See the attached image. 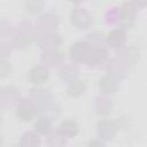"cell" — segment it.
Here are the masks:
<instances>
[{
	"label": "cell",
	"mask_w": 147,
	"mask_h": 147,
	"mask_svg": "<svg viewBox=\"0 0 147 147\" xmlns=\"http://www.w3.org/2000/svg\"><path fill=\"white\" fill-rule=\"evenodd\" d=\"M30 99L34 102L37 109L42 115H46L51 118L57 117L60 114V108L54 102L52 94L41 87H33L30 91Z\"/></svg>",
	"instance_id": "cell-1"
},
{
	"label": "cell",
	"mask_w": 147,
	"mask_h": 147,
	"mask_svg": "<svg viewBox=\"0 0 147 147\" xmlns=\"http://www.w3.org/2000/svg\"><path fill=\"white\" fill-rule=\"evenodd\" d=\"M117 124L109 119H103L98 123L96 126V134L100 140H111L117 132Z\"/></svg>",
	"instance_id": "cell-10"
},
{
	"label": "cell",
	"mask_w": 147,
	"mask_h": 147,
	"mask_svg": "<svg viewBox=\"0 0 147 147\" xmlns=\"http://www.w3.org/2000/svg\"><path fill=\"white\" fill-rule=\"evenodd\" d=\"M46 137H47V144L52 147H60V146H63L67 144V138L63 137L57 130L52 131Z\"/></svg>",
	"instance_id": "cell-25"
},
{
	"label": "cell",
	"mask_w": 147,
	"mask_h": 147,
	"mask_svg": "<svg viewBox=\"0 0 147 147\" xmlns=\"http://www.w3.org/2000/svg\"><path fill=\"white\" fill-rule=\"evenodd\" d=\"M85 41L90 45L92 49L94 48H106L107 45V37H105L102 33L99 32H93L86 36Z\"/></svg>",
	"instance_id": "cell-22"
},
{
	"label": "cell",
	"mask_w": 147,
	"mask_h": 147,
	"mask_svg": "<svg viewBox=\"0 0 147 147\" xmlns=\"http://www.w3.org/2000/svg\"><path fill=\"white\" fill-rule=\"evenodd\" d=\"M106 70H107V74L110 75L111 77H114L116 80H122V79H124L126 77L127 71H129V67L117 55V56H115V57H113V59L107 61Z\"/></svg>",
	"instance_id": "cell-4"
},
{
	"label": "cell",
	"mask_w": 147,
	"mask_h": 147,
	"mask_svg": "<svg viewBox=\"0 0 147 147\" xmlns=\"http://www.w3.org/2000/svg\"><path fill=\"white\" fill-rule=\"evenodd\" d=\"M0 32H1V36H2V37H6L7 34H10V33H11V25H10L9 23H7L6 21H2V22H1Z\"/></svg>",
	"instance_id": "cell-30"
},
{
	"label": "cell",
	"mask_w": 147,
	"mask_h": 147,
	"mask_svg": "<svg viewBox=\"0 0 147 147\" xmlns=\"http://www.w3.org/2000/svg\"><path fill=\"white\" fill-rule=\"evenodd\" d=\"M28 77L32 84L40 85V84H44L48 80L49 70H48L47 65H45V64H37L29 71Z\"/></svg>",
	"instance_id": "cell-11"
},
{
	"label": "cell",
	"mask_w": 147,
	"mask_h": 147,
	"mask_svg": "<svg viewBox=\"0 0 147 147\" xmlns=\"http://www.w3.org/2000/svg\"><path fill=\"white\" fill-rule=\"evenodd\" d=\"M10 74V63H8L5 59L1 60V77H6Z\"/></svg>",
	"instance_id": "cell-29"
},
{
	"label": "cell",
	"mask_w": 147,
	"mask_h": 147,
	"mask_svg": "<svg viewBox=\"0 0 147 147\" xmlns=\"http://www.w3.org/2000/svg\"><path fill=\"white\" fill-rule=\"evenodd\" d=\"M60 20L55 14L47 13L39 17L37 22V30L39 33H46V32H55L56 28L59 26Z\"/></svg>",
	"instance_id": "cell-8"
},
{
	"label": "cell",
	"mask_w": 147,
	"mask_h": 147,
	"mask_svg": "<svg viewBox=\"0 0 147 147\" xmlns=\"http://www.w3.org/2000/svg\"><path fill=\"white\" fill-rule=\"evenodd\" d=\"M137 7L132 2H124L119 7V23L118 25L123 29H130L136 22Z\"/></svg>",
	"instance_id": "cell-6"
},
{
	"label": "cell",
	"mask_w": 147,
	"mask_h": 147,
	"mask_svg": "<svg viewBox=\"0 0 147 147\" xmlns=\"http://www.w3.org/2000/svg\"><path fill=\"white\" fill-rule=\"evenodd\" d=\"M86 90V84L85 82H82V80H74L70 83V85L68 86V95L71 96V98H77L79 95H82Z\"/></svg>",
	"instance_id": "cell-24"
},
{
	"label": "cell",
	"mask_w": 147,
	"mask_h": 147,
	"mask_svg": "<svg viewBox=\"0 0 147 147\" xmlns=\"http://www.w3.org/2000/svg\"><path fill=\"white\" fill-rule=\"evenodd\" d=\"M108 61V52L106 48H94L91 51L85 63L88 68H98Z\"/></svg>",
	"instance_id": "cell-12"
},
{
	"label": "cell",
	"mask_w": 147,
	"mask_h": 147,
	"mask_svg": "<svg viewBox=\"0 0 147 147\" xmlns=\"http://www.w3.org/2000/svg\"><path fill=\"white\" fill-rule=\"evenodd\" d=\"M18 99H20V92L15 87L5 86V87L1 88V92H0V103H1L2 108L16 105Z\"/></svg>",
	"instance_id": "cell-15"
},
{
	"label": "cell",
	"mask_w": 147,
	"mask_h": 147,
	"mask_svg": "<svg viewBox=\"0 0 147 147\" xmlns=\"http://www.w3.org/2000/svg\"><path fill=\"white\" fill-rule=\"evenodd\" d=\"M40 144H41L40 138L36 132L29 131V132L23 133V136L21 137L20 145L22 147H36V146H39Z\"/></svg>",
	"instance_id": "cell-23"
},
{
	"label": "cell",
	"mask_w": 147,
	"mask_h": 147,
	"mask_svg": "<svg viewBox=\"0 0 147 147\" xmlns=\"http://www.w3.org/2000/svg\"><path fill=\"white\" fill-rule=\"evenodd\" d=\"M15 113H16V116L21 121L30 122L36 117L38 109L31 99L20 98L15 105Z\"/></svg>",
	"instance_id": "cell-3"
},
{
	"label": "cell",
	"mask_w": 147,
	"mask_h": 147,
	"mask_svg": "<svg viewBox=\"0 0 147 147\" xmlns=\"http://www.w3.org/2000/svg\"><path fill=\"white\" fill-rule=\"evenodd\" d=\"M70 20H71V23L79 30H86L93 23L91 14L85 8H82V7L72 8L70 13Z\"/></svg>",
	"instance_id": "cell-5"
},
{
	"label": "cell",
	"mask_w": 147,
	"mask_h": 147,
	"mask_svg": "<svg viewBox=\"0 0 147 147\" xmlns=\"http://www.w3.org/2000/svg\"><path fill=\"white\" fill-rule=\"evenodd\" d=\"M92 48L85 40L77 41L71 45L70 47V59L74 61V63H82L85 62L91 53Z\"/></svg>",
	"instance_id": "cell-7"
},
{
	"label": "cell",
	"mask_w": 147,
	"mask_h": 147,
	"mask_svg": "<svg viewBox=\"0 0 147 147\" xmlns=\"http://www.w3.org/2000/svg\"><path fill=\"white\" fill-rule=\"evenodd\" d=\"M69 1H71V2H74V3H79V2H82L83 0H69Z\"/></svg>",
	"instance_id": "cell-32"
},
{
	"label": "cell",
	"mask_w": 147,
	"mask_h": 147,
	"mask_svg": "<svg viewBox=\"0 0 147 147\" xmlns=\"http://www.w3.org/2000/svg\"><path fill=\"white\" fill-rule=\"evenodd\" d=\"M37 26L34 28L32 25L31 22L29 21H23L18 29L16 30L15 34H14V39H13V44L16 48L23 51L25 48H28L32 41V39L36 37V32H37Z\"/></svg>",
	"instance_id": "cell-2"
},
{
	"label": "cell",
	"mask_w": 147,
	"mask_h": 147,
	"mask_svg": "<svg viewBox=\"0 0 147 147\" xmlns=\"http://www.w3.org/2000/svg\"><path fill=\"white\" fill-rule=\"evenodd\" d=\"M34 129L39 134L42 136H47L48 133H51L53 131L52 127V118L46 116V115H41L34 123Z\"/></svg>",
	"instance_id": "cell-21"
},
{
	"label": "cell",
	"mask_w": 147,
	"mask_h": 147,
	"mask_svg": "<svg viewBox=\"0 0 147 147\" xmlns=\"http://www.w3.org/2000/svg\"><path fill=\"white\" fill-rule=\"evenodd\" d=\"M117 55L130 68V67H132V65H134L137 63V61L139 59V51L134 46H127V47H123Z\"/></svg>",
	"instance_id": "cell-16"
},
{
	"label": "cell",
	"mask_w": 147,
	"mask_h": 147,
	"mask_svg": "<svg viewBox=\"0 0 147 147\" xmlns=\"http://www.w3.org/2000/svg\"><path fill=\"white\" fill-rule=\"evenodd\" d=\"M131 2L137 8H141V7H145L147 5V0H131Z\"/></svg>",
	"instance_id": "cell-31"
},
{
	"label": "cell",
	"mask_w": 147,
	"mask_h": 147,
	"mask_svg": "<svg viewBox=\"0 0 147 147\" xmlns=\"http://www.w3.org/2000/svg\"><path fill=\"white\" fill-rule=\"evenodd\" d=\"M41 63L47 65V67H61L63 65L64 62V56L61 52L56 51V49H51V51H44V53L41 54Z\"/></svg>",
	"instance_id": "cell-14"
},
{
	"label": "cell",
	"mask_w": 147,
	"mask_h": 147,
	"mask_svg": "<svg viewBox=\"0 0 147 147\" xmlns=\"http://www.w3.org/2000/svg\"><path fill=\"white\" fill-rule=\"evenodd\" d=\"M45 6L44 0H26L25 1V8L30 14H38L42 10Z\"/></svg>",
	"instance_id": "cell-26"
},
{
	"label": "cell",
	"mask_w": 147,
	"mask_h": 147,
	"mask_svg": "<svg viewBox=\"0 0 147 147\" xmlns=\"http://www.w3.org/2000/svg\"><path fill=\"white\" fill-rule=\"evenodd\" d=\"M117 82L118 80H116L110 75H106L99 80V87H100V90L103 94L110 95V94H114L117 91V87H118Z\"/></svg>",
	"instance_id": "cell-19"
},
{
	"label": "cell",
	"mask_w": 147,
	"mask_h": 147,
	"mask_svg": "<svg viewBox=\"0 0 147 147\" xmlns=\"http://www.w3.org/2000/svg\"><path fill=\"white\" fill-rule=\"evenodd\" d=\"M107 22L110 24L119 23V8H113L107 14Z\"/></svg>",
	"instance_id": "cell-27"
},
{
	"label": "cell",
	"mask_w": 147,
	"mask_h": 147,
	"mask_svg": "<svg viewBox=\"0 0 147 147\" xmlns=\"http://www.w3.org/2000/svg\"><path fill=\"white\" fill-rule=\"evenodd\" d=\"M126 44V34L123 29H114L107 36V45L114 49H122Z\"/></svg>",
	"instance_id": "cell-13"
},
{
	"label": "cell",
	"mask_w": 147,
	"mask_h": 147,
	"mask_svg": "<svg viewBox=\"0 0 147 147\" xmlns=\"http://www.w3.org/2000/svg\"><path fill=\"white\" fill-rule=\"evenodd\" d=\"M57 131L65 137L67 139L74 138L77 136L79 129H78V124L77 122H75L74 119H64L57 127Z\"/></svg>",
	"instance_id": "cell-18"
},
{
	"label": "cell",
	"mask_w": 147,
	"mask_h": 147,
	"mask_svg": "<svg viewBox=\"0 0 147 147\" xmlns=\"http://www.w3.org/2000/svg\"><path fill=\"white\" fill-rule=\"evenodd\" d=\"M94 109L99 115H108L113 110V101L108 96H98L94 102Z\"/></svg>",
	"instance_id": "cell-20"
},
{
	"label": "cell",
	"mask_w": 147,
	"mask_h": 147,
	"mask_svg": "<svg viewBox=\"0 0 147 147\" xmlns=\"http://www.w3.org/2000/svg\"><path fill=\"white\" fill-rule=\"evenodd\" d=\"M62 42V38L56 32H46V33H39L38 37V44L40 48L44 51H51V49H57L59 46Z\"/></svg>",
	"instance_id": "cell-9"
},
{
	"label": "cell",
	"mask_w": 147,
	"mask_h": 147,
	"mask_svg": "<svg viewBox=\"0 0 147 147\" xmlns=\"http://www.w3.org/2000/svg\"><path fill=\"white\" fill-rule=\"evenodd\" d=\"M59 75H60V77H61V79L63 82L71 83V82L77 79V77L79 75V70H78V68H77V65L75 63L63 64L60 68Z\"/></svg>",
	"instance_id": "cell-17"
},
{
	"label": "cell",
	"mask_w": 147,
	"mask_h": 147,
	"mask_svg": "<svg viewBox=\"0 0 147 147\" xmlns=\"http://www.w3.org/2000/svg\"><path fill=\"white\" fill-rule=\"evenodd\" d=\"M11 44L8 42V41H2L1 42V46H0V53H1V56L2 59H5L6 56H8L11 52Z\"/></svg>",
	"instance_id": "cell-28"
}]
</instances>
